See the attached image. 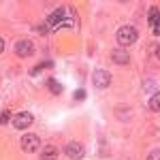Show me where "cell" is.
<instances>
[{
    "label": "cell",
    "mask_w": 160,
    "mask_h": 160,
    "mask_svg": "<svg viewBox=\"0 0 160 160\" xmlns=\"http://www.w3.org/2000/svg\"><path fill=\"white\" fill-rule=\"evenodd\" d=\"M66 156L73 158V160H81L86 156V149H83L81 143H68V145H66Z\"/></svg>",
    "instance_id": "obj_6"
},
{
    "label": "cell",
    "mask_w": 160,
    "mask_h": 160,
    "mask_svg": "<svg viewBox=\"0 0 160 160\" xmlns=\"http://www.w3.org/2000/svg\"><path fill=\"white\" fill-rule=\"evenodd\" d=\"M149 109L152 111H160V92L152 94V98H149Z\"/></svg>",
    "instance_id": "obj_10"
},
{
    "label": "cell",
    "mask_w": 160,
    "mask_h": 160,
    "mask_svg": "<svg viewBox=\"0 0 160 160\" xmlns=\"http://www.w3.org/2000/svg\"><path fill=\"white\" fill-rule=\"evenodd\" d=\"M49 90L53 92V94H60V92H62V86L56 81V79H49Z\"/></svg>",
    "instance_id": "obj_11"
},
{
    "label": "cell",
    "mask_w": 160,
    "mask_h": 160,
    "mask_svg": "<svg viewBox=\"0 0 160 160\" xmlns=\"http://www.w3.org/2000/svg\"><path fill=\"white\" fill-rule=\"evenodd\" d=\"M15 53H17L19 58H28V56H32V53H34V45H32V41H17V45H15Z\"/></svg>",
    "instance_id": "obj_3"
},
{
    "label": "cell",
    "mask_w": 160,
    "mask_h": 160,
    "mask_svg": "<svg viewBox=\"0 0 160 160\" xmlns=\"http://www.w3.org/2000/svg\"><path fill=\"white\" fill-rule=\"evenodd\" d=\"M30 124H32V113H28V111L17 113V115L13 118V126H15L17 130H24V128H28Z\"/></svg>",
    "instance_id": "obj_4"
},
{
    "label": "cell",
    "mask_w": 160,
    "mask_h": 160,
    "mask_svg": "<svg viewBox=\"0 0 160 160\" xmlns=\"http://www.w3.org/2000/svg\"><path fill=\"white\" fill-rule=\"evenodd\" d=\"M156 17H160V11L154 7V9H149V22H152V19H156Z\"/></svg>",
    "instance_id": "obj_13"
},
{
    "label": "cell",
    "mask_w": 160,
    "mask_h": 160,
    "mask_svg": "<svg viewBox=\"0 0 160 160\" xmlns=\"http://www.w3.org/2000/svg\"><path fill=\"white\" fill-rule=\"evenodd\" d=\"M9 115H11L9 111H4V113H0V124H7V122H9Z\"/></svg>",
    "instance_id": "obj_15"
},
{
    "label": "cell",
    "mask_w": 160,
    "mask_h": 160,
    "mask_svg": "<svg viewBox=\"0 0 160 160\" xmlns=\"http://www.w3.org/2000/svg\"><path fill=\"white\" fill-rule=\"evenodd\" d=\"M149 26H152V32H154V34H160V17L152 19V22H149Z\"/></svg>",
    "instance_id": "obj_12"
},
{
    "label": "cell",
    "mask_w": 160,
    "mask_h": 160,
    "mask_svg": "<svg viewBox=\"0 0 160 160\" xmlns=\"http://www.w3.org/2000/svg\"><path fill=\"white\" fill-rule=\"evenodd\" d=\"M148 160H160V149H154V152L148 156Z\"/></svg>",
    "instance_id": "obj_14"
},
{
    "label": "cell",
    "mask_w": 160,
    "mask_h": 160,
    "mask_svg": "<svg viewBox=\"0 0 160 160\" xmlns=\"http://www.w3.org/2000/svg\"><path fill=\"white\" fill-rule=\"evenodd\" d=\"M64 15H66V11H64V9H58L56 13H51V15H49V19H47V24H49L51 28L56 30V26H58V24L62 22V19H64Z\"/></svg>",
    "instance_id": "obj_8"
},
{
    "label": "cell",
    "mask_w": 160,
    "mask_h": 160,
    "mask_svg": "<svg viewBox=\"0 0 160 160\" xmlns=\"http://www.w3.org/2000/svg\"><path fill=\"white\" fill-rule=\"evenodd\" d=\"M41 148V139H38V135H32V132H28V135L22 137V149L24 152H37V149Z\"/></svg>",
    "instance_id": "obj_2"
},
{
    "label": "cell",
    "mask_w": 160,
    "mask_h": 160,
    "mask_svg": "<svg viewBox=\"0 0 160 160\" xmlns=\"http://www.w3.org/2000/svg\"><path fill=\"white\" fill-rule=\"evenodd\" d=\"M4 51V38H0V53Z\"/></svg>",
    "instance_id": "obj_18"
},
{
    "label": "cell",
    "mask_w": 160,
    "mask_h": 160,
    "mask_svg": "<svg viewBox=\"0 0 160 160\" xmlns=\"http://www.w3.org/2000/svg\"><path fill=\"white\" fill-rule=\"evenodd\" d=\"M111 60L115 62V64H128V62H130V56H128V51H126V49L115 47L113 53H111Z\"/></svg>",
    "instance_id": "obj_7"
},
{
    "label": "cell",
    "mask_w": 160,
    "mask_h": 160,
    "mask_svg": "<svg viewBox=\"0 0 160 160\" xmlns=\"http://www.w3.org/2000/svg\"><path fill=\"white\" fill-rule=\"evenodd\" d=\"M118 43H120V47H128V45H132L137 41V30L132 28V26H124V28H120L118 30Z\"/></svg>",
    "instance_id": "obj_1"
},
{
    "label": "cell",
    "mask_w": 160,
    "mask_h": 160,
    "mask_svg": "<svg viewBox=\"0 0 160 160\" xmlns=\"http://www.w3.org/2000/svg\"><path fill=\"white\" fill-rule=\"evenodd\" d=\"M83 96H86L83 90H77V92H75V98H77V100H83Z\"/></svg>",
    "instance_id": "obj_17"
},
{
    "label": "cell",
    "mask_w": 160,
    "mask_h": 160,
    "mask_svg": "<svg viewBox=\"0 0 160 160\" xmlns=\"http://www.w3.org/2000/svg\"><path fill=\"white\" fill-rule=\"evenodd\" d=\"M92 81H94L96 88H107L111 83V75L107 73V71L98 68V71H94V75H92Z\"/></svg>",
    "instance_id": "obj_5"
},
{
    "label": "cell",
    "mask_w": 160,
    "mask_h": 160,
    "mask_svg": "<svg viewBox=\"0 0 160 160\" xmlns=\"http://www.w3.org/2000/svg\"><path fill=\"white\" fill-rule=\"evenodd\" d=\"M156 56H158V58H160V47H158V49H156Z\"/></svg>",
    "instance_id": "obj_19"
},
{
    "label": "cell",
    "mask_w": 160,
    "mask_h": 160,
    "mask_svg": "<svg viewBox=\"0 0 160 160\" xmlns=\"http://www.w3.org/2000/svg\"><path fill=\"white\" fill-rule=\"evenodd\" d=\"M37 32H38V34H47V26H45V24L37 26Z\"/></svg>",
    "instance_id": "obj_16"
},
{
    "label": "cell",
    "mask_w": 160,
    "mask_h": 160,
    "mask_svg": "<svg viewBox=\"0 0 160 160\" xmlns=\"http://www.w3.org/2000/svg\"><path fill=\"white\" fill-rule=\"evenodd\" d=\"M56 158H58V149L53 145H47L43 149V160H56Z\"/></svg>",
    "instance_id": "obj_9"
}]
</instances>
